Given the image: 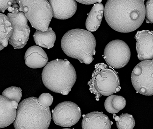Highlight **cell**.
Returning a JSON list of instances; mask_svg holds the SVG:
<instances>
[{
    "label": "cell",
    "mask_w": 153,
    "mask_h": 129,
    "mask_svg": "<svg viewBox=\"0 0 153 129\" xmlns=\"http://www.w3.org/2000/svg\"><path fill=\"white\" fill-rule=\"evenodd\" d=\"M68 129V128H65V129Z\"/></svg>",
    "instance_id": "4316f807"
},
{
    "label": "cell",
    "mask_w": 153,
    "mask_h": 129,
    "mask_svg": "<svg viewBox=\"0 0 153 129\" xmlns=\"http://www.w3.org/2000/svg\"><path fill=\"white\" fill-rule=\"evenodd\" d=\"M53 100V96L48 93H44L39 96L38 98L39 105L45 108H49L52 105Z\"/></svg>",
    "instance_id": "7402d4cb"
},
{
    "label": "cell",
    "mask_w": 153,
    "mask_h": 129,
    "mask_svg": "<svg viewBox=\"0 0 153 129\" xmlns=\"http://www.w3.org/2000/svg\"><path fill=\"white\" fill-rule=\"evenodd\" d=\"M13 29L9 18L4 14L0 13V44L7 47L9 39L13 33Z\"/></svg>",
    "instance_id": "ac0fdd59"
},
{
    "label": "cell",
    "mask_w": 153,
    "mask_h": 129,
    "mask_svg": "<svg viewBox=\"0 0 153 129\" xmlns=\"http://www.w3.org/2000/svg\"><path fill=\"white\" fill-rule=\"evenodd\" d=\"M153 0H149L146 4L145 10L147 23H153Z\"/></svg>",
    "instance_id": "603a6c76"
},
{
    "label": "cell",
    "mask_w": 153,
    "mask_h": 129,
    "mask_svg": "<svg viewBox=\"0 0 153 129\" xmlns=\"http://www.w3.org/2000/svg\"><path fill=\"white\" fill-rule=\"evenodd\" d=\"M51 120L50 108L40 106L38 98L33 97L19 105L13 123L15 129H48Z\"/></svg>",
    "instance_id": "277c9868"
},
{
    "label": "cell",
    "mask_w": 153,
    "mask_h": 129,
    "mask_svg": "<svg viewBox=\"0 0 153 129\" xmlns=\"http://www.w3.org/2000/svg\"><path fill=\"white\" fill-rule=\"evenodd\" d=\"M88 84L97 101L102 96H110L121 89L118 73L104 63L96 64Z\"/></svg>",
    "instance_id": "5b68a950"
},
{
    "label": "cell",
    "mask_w": 153,
    "mask_h": 129,
    "mask_svg": "<svg viewBox=\"0 0 153 129\" xmlns=\"http://www.w3.org/2000/svg\"><path fill=\"white\" fill-rule=\"evenodd\" d=\"M113 123L105 114L93 112L83 116L82 129H111Z\"/></svg>",
    "instance_id": "5bb4252c"
},
{
    "label": "cell",
    "mask_w": 153,
    "mask_h": 129,
    "mask_svg": "<svg viewBox=\"0 0 153 129\" xmlns=\"http://www.w3.org/2000/svg\"><path fill=\"white\" fill-rule=\"evenodd\" d=\"M2 95L10 100H14L19 103L22 98V90L17 87H10L3 91Z\"/></svg>",
    "instance_id": "44dd1931"
},
{
    "label": "cell",
    "mask_w": 153,
    "mask_h": 129,
    "mask_svg": "<svg viewBox=\"0 0 153 129\" xmlns=\"http://www.w3.org/2000/svg\"><path fill=\"white\" fill-rule=\"evenodd\" d=\"M102 1V0H100V1H97V0H96V1H94V0H81V1H79V0H78V1H77V2L86 5L92 4L97 3V2L101 3Z\"/></svg>",
    "instance_id": "d4e9b609"
},
{
    "label": "cell",
    "mask_w": 153,
    "mask_h": 129,
    "mask_svg": "<svg viewBox=\"0 0 153 129\" xmlns=\"http://www.w3.org/2000/svg\"><path fill=\"white\" fill-rule=\"evenodd\" d=\"M42 79L47 88L54 93L67 95L76 83V74L69 61L56 59L45 66Z\"/></svg>",
    "instance_id": "7a4b0ae2"
},
{
    "label": "cell",
    "mask_w": 153,
    "mask_h": 129,
    "mask_svg": "<svg viewBox=\"0 0 153 129\" xmlns=\"http://www.w3.org/2000/svg\"><path fill=\"white\" fill-rule=\"evenodd\" d=\"M53 120L56 125L62 127H70L79 121L82 115L81 109L72 102L59 103L52 111Z\"/></svg>",
    "instance_id": "30bf717a"
},
{
    "label": "cell",
    "mask_w": 153,
    "mask_h": 129,
    "mask_svg": "<svg viewBox=\"0 0 153 129\" xmlns=\"http://www.w3.org/2000/svg\"><path fill=\"white\" fill-rule=\"evenodd\" d=\"M19 103L0 95V129L9 126L15 120Z\"/></svg>",
    "instance_id": "4fadbf2b"
},
{
    "label": "cell",
    "mask_w": 153,
    "mask_h": 129,
    "mask_svg": "<svg viewBox=\"0 0 153 129\" xmlns=\"http://www.w3.org/2000/svg\"><path fill=\"white\" fill-rule=\"evenodd\" d=\"M113 119L116 121L117 126L119 129H133L135 125L133 116L128 113L121 114L120 116L114 114Z\"/></svg>",
    "instance_id": "ffe728a7"
},
{
    "label": "cell",
    "mask_w": 153,
    "mask_h": 129,
    "mask_svg": "<svg viewBox=\"0 0 153 129\" xmlns=\"http://www.w3.org/2000/svg\"><path fill=\"white\" fill-rule=\"evenodd\" d=\"M153 60L142 61L137 64L131 74V83L136 91L142 95H153Z\"/></svg>",
    "instance_id": "ba28073f"
},
{
    "label": "cell",
    "mask_w": 153,
    "mask_h": 129,
    "mask_svg": "<svg viewBox=\"0 0 153 129\" xmlns=\"http://www.w3.org/2000/svg\"><path fill=\"white\" fill-rule=\"evenodd\" d=\"M8 16L11 23L13 31L9 42L15 49H21L25 46L30 34V28L28 25V20L23 12H19V6L12 5L8 9Z\"/></svg>",
    "instance_id": "52a82bcc"
},
{
    "label": "cell",
    "mask_w": 153,
    "mask_h": 129,
    "mask_svg": "<svg viewBox=\"0 0 153 129\" xmlns=\"http://www.w3.org/2000/svg\"><path fill=\"white\" fill-rule=\"evenodd\" d=\"M126 104V100L122 96L111 95L106 99L105 107L107 112L115 114L124 109Z\"/></svg>",
    "instance_id": "d6986e66"
},
{
    "label": "cell",
    "mask_w": 153,
    "mask_h": 129,
    "mask_svg": "<svg viewBox=\"0 0 153 129\" xmlns=\"http://www.w3.org/2000/svg\"><path fill=\"white\" fill-rule=\"evenodd\" d=\"M33 36L36 44L48 49L53 47L56 39L55 32L50 27L45 32L37 30Z\"/></svg>",
    "instance_id": "e0dca14e"
},
{
    "label": "cell",
    "mask_w": 153,
    "mask_h": 129,
    "mask_svg": "<svg viewBox=\"0 0 153 129\" xmlns=\"http://www.w3.org/2000/svg\"><path fill=\"white\" fill-rule=\"evenodd\" d=\"M25 63L31 69L42 68L47 65L48 58L44 50L39 46L30 47L25 56Z\"/></svg>",
    "instance_id": "9a60e30c"
},
{
    "label": "cell",
    "mask_w": 153,
    "mask_h": 129,
    "mask_svg": "<svg viewBox=\"0 0 153 129\" xmlns=\"http://www.w3.org/2000/svg\"><path fill=\"white\" fill-rule=\"evenodd\" d=\"M104 6L101 3H97L93 6L88 14L86 21L88 31L93 32L98 29L104 15Z\"/></svg>",
    "instance_id": "2e32d148"
},
{
    "label": "cell",
    "mask_w": 153,
    "mask_h": 129,
    "mask_svg": "<svg viewBox=\"0 0 153 129\" xmlns=\"http://www.w3.org/2000/svg\"><path fill=\"white\" fill-rule=\"evenodd\" d=\"M4 48V47L1 44H0V51L2 50Z\"/></svg>",
    "instance_id": "484cf974"
},
{
    "label": "cell",
    "mask_w": 153,
    "mask_h": 129,
    "mask_svg": "<svg viewBox=\"0 0 153 129\" xmlns=\"http://www.w3.org/2000/svg\"><path fill=\"white\" fill-rule=\"evenodd\" d=\"M107 23L113 30L123 33L136 30L145 18L144 0H109L104 7Z\"/></svg>",
    "instance_id": "6da1fadb"
},
{
    "label": "cell",
    "mask_w": 153,
    "mask_h": 129,
    "mask_svg": "<svg viewBox=\"0 0 153 129\" xmlns=\"http://www.w3.org/2000/svg\"><path fill=\"white\" fill-rule=\"evenodd\" d=\"M138 58L140 61L153 60V31H138L135 36Z\"/></svg>",
    "instance_id": "8fae6325"
},
{
    "label": "cell",
    "mask_w": 153,
    "mask_h": 129,
    "mask_svg": "<svg viewBox=\"0 0 153 129\" xmlns=\"http://www.w3.org/2000/svg\"><path fill=\"white\" fill-rule=\"evenodd\" d=\"M53 16L59 20H66L74 15L77 8L76 2L74 0H50Z\"/></svg>",
    "instance_id": "7c38bea8"
},
{
    "label": "cell",
    "mask_w": 153,
    "mask_h": 129,
    "mask_svg": "<svg viewBox=\"0 0 153 129\" xmlns=\"http://www.w3.org/2000/svg\"><path fill=\"white\" fill-rule=\"evenodd\" d=\"M131 57L130 49L125 42L120 40L110 42L105 47L104 58L110 67L123 68L128 64Z\"/></svg>",
    "instance_id": "9c48e42d"
},
{
    "label": "cell",
    "mask_w": 153,
    "mask_h": 129,
    "mask_svg": "<svg viewBox=\"0 0 153 129\" xmlns=\"http://www.w3.org/2000/svg\"><path fill=\"white\" fill-rule=\"evenodd\" d=\"M19 12H23L31 26L37 30L45 32L53 17V11L47 0H17Z\"/></svg>",
    "instance_id": "8992f818"
},
{
    "label": "cell",
    "mask_w": 153,
    "mask_h": 129,
    "mask_svg": "<svg viewBox=\"0 0 153 129\" xmlns=\"http://www.w3.org/2000/svg\"><path fill=\"white\" fill-rule=\"evenodd\" d=\"M96 44V39L91 32L79 28L67 32L61 42L62 49L67 56L87 65L94 60Z\"/></svg>",
    "instance_id": "3957f363"
},
{
    "label": "cell",
    "mask_w": 153,
    "mask_h": 129,
    "mask_svg": "<svg viewBox=\"0 0 153 129\" xmlns=\"http://www.w3.org/2000/svg\"><path fill=\"white\" fill-rule=\"evenodd\" d=\"M16 3V1L15 0L0 1V11L4 12L6 10L12 6V5Z\"/></svg>",
    "instance_id": "cb8c5ba5"
}]
</instances>
